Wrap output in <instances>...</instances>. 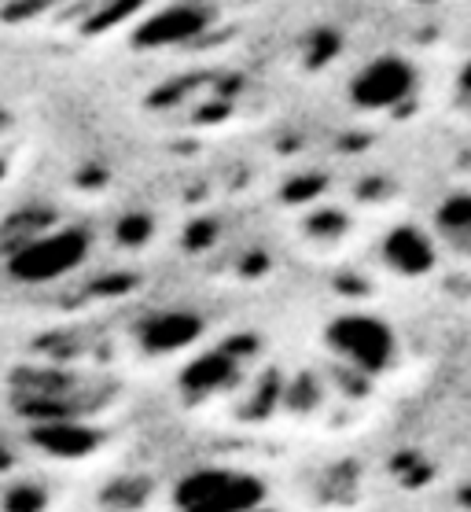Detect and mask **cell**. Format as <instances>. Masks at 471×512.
Masks as SVG:
<instances>
[{
  "mask_svg": "<svg viewBox=\"0 0 471 512\" xmlns=\"http://www.w3.org/2000/svg\"><path fill=\"white\" fill-rule=\"evenodd\" d=\"M416 89V67L409 59L387 56L372 59L365 67L357 70V78L350 82V96H354L357 107L365 111H391V107L405 104V96Z\"/></svg>",
  "mask_w": 471,
  "mask_h": 512,
  "instance_id": "obj_1",
  "label": "cell"
},
{
  "mask_svg": "<svg viewBox=\"0 0 471 512\" xmlns=\"http://www.w3.org/2000/svg\"><path fill=\"white\" fill-rule=\"evenodd\" d=\"M81 255H85V236L78 229H59V233L45 236V240L26 244L12 258V269L26 280H48L67 273L70 266H78Z\"/></svg>",
  "mask_w": 471,
  "mask_h": 512,
  "instance_id": "obj_2",
  "label": "cell"
},
{
  "mask_svg": "<svg viewBox=\"0 0 471 512\" xmlns=\"http://www.w3.org/2000/svg\"><path fill=\"white\" fill-rule=\"evenodd\" d=\"M335 343L361 369H380L391 354V332L372 317H346L343 325H335Z\"/></svg>",
  "mask_w": 471,
  "mask_h": 512,
  "instance_id": "obj_3",
  "label": "cell"
},
{
  "mask_svg": "<svg viewBox=\"0 0 471 512\" xmlns=\"http://www.w3.org/2000/svg\"><path fill=\"white\" fill-rule=\"evenodd\" d=\"M442 229H446L453 240H460L464 247H471V199H453V203L442 210Z\"/></svg>",
  "mask_w": 471,
  "mask_h": 512,
  "instance_id": "obj_4",
  "label": "cell"
},
{
  "mask_svg": "<svg viewBox=\"0 0 471 512\" xmlns=\"http://www.w3.org/2000/svg\"><path fill=\"white\" fill-rule=\"evenodd\" d=\"M4 126H8V118H4V111H0V129H4Z\"/></svg>",
  "mask_w": 471,
  "mask_h": 512,
  "instance_id": "obj_5",
  "label": "cell"
},
{
  "mask_svg": "<svg viewBox=\"0 0 471 512\" xmlns=\"http://www.w3.org/2000/svg\"><path fill=\"white\" fill-rule=\"evenodd\" d=\"M0 4H4V0H0Z\"/></svg>",
  "mask_w": 471,
  "mask_h": 512,
  "instance_id": "obj_6",
  "label": "cell"
}]
</instances>
